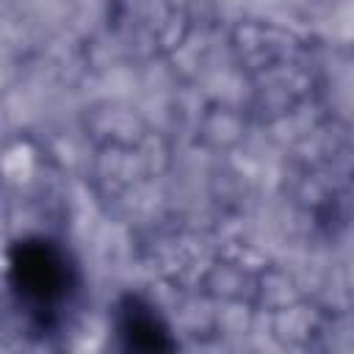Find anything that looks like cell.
I'll return each mask as SVG.
<instances>
[{
    "label": "cell",
    "mask_w": 354,
    "mask_h": 354,
    "mask_svg": "<svg viewBox=\"0 0 354 354\" xmlns=\"http://www.w3.org/2000/svg\"><path fill=\"white\" fill-rule=\"evenodd\" d=\"M17 290L33 299L36 304H50L64 290V268L58 254L47 246H22L14 260Z\"/></svg>",
    "instance_id": "6da1fadb"
}]
</instances>
